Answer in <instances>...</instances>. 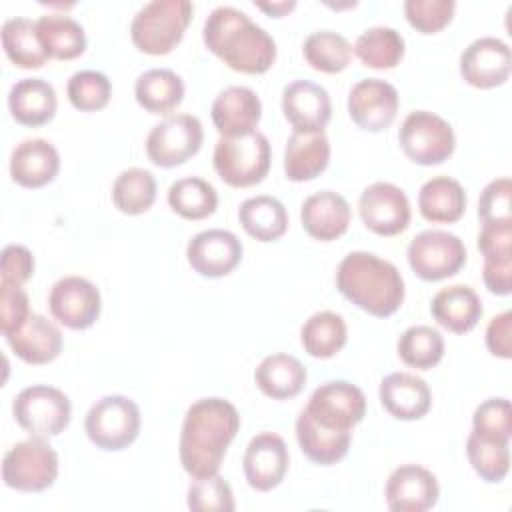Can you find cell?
Wrapping results in <instances>:
<instances>
[{"label": "cell", "mask_w": 512, "mask_h": 512, "mask_svg": "<svg viewBox=\"0 0 512 512\" xmlns=\"http://www.w3.org/2000/svg\"><path fill=\"white\" fill-rule=\"evenodd\" d=\"M282 112L294 132H324L332 116L330 94L310 80H292L282 90Z\"/></svg>", "instance_id": "obj_20"}, {"label": "cell", "mask_w": 512, "mask_h": 512, "mask_svg": "<svg viewBox=\"0 0 512 512\" xmlns=\"http://www.w3.org/2000/svg\"><path fill=\"white\" fill-rule=\"evenodd\" d=\"M168 204L178 216L186 220H202L216 212L218 192L208 180L186 176L170 184Z\"/></svg>", "instance_id": "obj_37"}, {"label": "cell", "mask_w": 512, "mask_h": 512, "mask_svg": "<svg viewBox=\"0 0 512 512\" xmlns=\"http://www.w3.org/2000/svg\"><path fill=\"white\" fill-rule=\"evenodd\" d=\"M238 220L248 236L258 242H274L288 228V212L284 204L268 194L246 198L238 208Z\"/></svg>", "instance_id": "obj_33"}, {"label": "cell", "mask_w": 512, "mask_h": 512, "mask_svg": "<svg viewBox=\"0 0 512 512\" xmlns=\"http://www.w3.org/2000/svg\"><path fill=\"white\" fill-rule=\"evenodd\" d=\"M486 348L492 356L512 358V312L504 310L486 326Z\"/></svg>", "instance_id": "obj_51"}, {"label": "cell", "mask_w": 512, "mask_h": 512, "mask_svg": "<svg viewBox=\"0 0 512 512\" xmlns=\"http://www.w3.org/2000/svg\"><path fill=\"white\" fill-rule=\"evenodd\" d=\"M398 112V90L380 78L356 82L348 94V114L352 122L368 132L386 130Z\"/></svg>", "instance_id": "obj_17"}, {"label": "cell", "mask_w": 512, "mask_h": 512, "mask_svg": "<svg viewBox=\"0 0 512 512\" xmlns=\"http://www.w3.org/2000/svg\"><path fill=\"white\" fill-rule=\"evenodd\" d=\"M336 288L360 310L386 318L404 302V280L400 270L364 250L346 254L336 268Z\"/></svg>", "instance_id": "obj_3"}, {"label": "cell", "mask_w": 512, "mask_h": 512, "mask_svg": "<svg viewBox=\"0 0 512 512\" xmlns=\"http://www.w3.org/2000/svg\"><path fill=\"white\" fill-rule=\"evenodd\" d=\"M358 212L368 230L378 236H396L410 224L406 192L392 182H374L358 198Z\"/></svg>", "instance_id": "obj_14"}, {"label": "cell", "mask_w": 512, "mask_h": 512, "mask_svg": "<svg viewBox=\"0 0 512 512\" xmlns=\"http://www.w3.org/2000/svg\"><path fill=\"white\" fill-rule=\"evenodd\" d=\"M0 270H2V280L4 282H12V284L22 286L24 282H28L32 278L34 256L22 244H8L2 250Z\"/></svg>", "instance_id": "obj_50"}, {"label": "cell", "mask_w": 512, "mask_h": 512, "mask_svg": "<svg viewBox=\"0 0 512 512\" xmlns=\"http://www.w3.org/2000/svg\"><path fill=\"white\" fill-rule=\"evenodd\" d=\"M4 338L12 352L26 364H48L62 352L60 328L52 320L34 312L18 330Z\"/></svg>", "instance_id": "obj_25"}, {"label": "cell", "mask_w": 512, "mask_h": 512, "mask_svg": "<svg viewBox=\"0 0 512 512\" xmlns=\"http://www.w3.org/2000/svg\"><path fill=\"white\" fill-rule=\"evenodd\" d=\"M32 314L30 310V300L26 290L20 284L4 282L0 280V330L4 336L12 334L18 330L28 316Z\"/></svg>", "instance_id": "obj_48"}, {"label": "cell", "mask_w": 512, "mask_h": 512, "mask_svg": "<svg viewBox=\"0 0 512 512\" xmlns=\"http://www.w3.org/2000/svg\"><path fill=\"white\" fill-rule=\"evenodd\" d=\"M136 102L150 114H170L184 98V80L170 68H152L134 84Z\"/></svg>", "instance_id": "obj_34"}, {"label": "cell", "mask_w": 512, "mask_h": 512, "mask_svg": "<svg viewBox=\"0 0 512 512\" xmlns=\"http://www.w3.org/2000/svg\"><path fill=\"white\" fill-rule=\"evenodd\" d=\"M512 70V52L496 36H482L470 42L460 54V74L474 88L502 86Z\"/></svg>", "instance_id": "obj_16"}, {"label": "cell", "mask_w": 512, "mask_h": 512, "mask_svg": "<svg viewBox=\"0 0 512 512\" xmlns=\"http://www.w3.org/2000/svg\"><path fill=\"white\" fill-rule=\"evenodd\" d=\"M256 8L264 10L266 14L274 16V18H280L284 14H288L290 10L296 8V2L294 0H280V2H254Z\"/></svg>", "instance_id": "obj_53"}, {"label": "cell", "mask_w": 512, "mask_h": 512, "mask_svg": "<svg viewBox=\"0 0 512 512\" xmlns=\"http://www.w3.org/2000/svg\"><path fill=\"white\" fill-rule=\"evenodd\" d=\"M60 170V154L56 146L44 138H26L14 146L10 154V176L24 188H40L56 178Z\"/></svg>", "instance_id": "obj_23"}, {"label": "cell", "mask_w": 512, "mask_h": 512, "mask_svg": "<svg viewBox=\"0 0 512 512\" xmlns=\"http://www.w3.org/2000/svg\"><path fill=\"white\" fill-rule=\"evenodd\" d=\"M308 378L304 364L284 352L266 356L254 370V382L260 392L272 400H288L300 394Z\"/></svg>", "instance_id": "obj_30"}, {"label": "cell", "mask_w": 512, "mask_h": 512, "mask_svg": "<svg viewBox=\"0 0 512 512\" xmlns=\"http://www.w3.org/2000/svg\"><path fill=\"white\" fill-rule=\"evenodd\" d=\"M478 216L482 222L512 220V180L508 176L484 186L478 198Z\"/></svg>", "instance_id": "obj_47"}, {"label": "cell", "mask_w": 512, "mask_h": 512, "mask_svg": "<svg viewBox=\"0 0 512 512\" xmlns=\"http://www.w3.org/2000/svg\"><path fill=\"white\" fill-rule=\"evenodd\" d=\"M406 258L418 278L436 282L462 270L466 264V246L452 232L424 230L410 240Z\"/></svg>", "instance_id": "obj_10"}, {"label": "cell", "mask_w": 512, "mask_h": 512, "mask_svg": "<svg viewBox=\"0 0 512 512\" xmlns=\"http://www.w3.org/2000/svg\"><path fill=\"white\" fill-rule=\"evenodd\" d=\"M12 414L20 428L30 436L52 438L64 432L70 424L72 404L62 390L46 384H34L16 394Z\"/></svg>", "instance_id": "obj_8"}, {"label": "cell", "mask_w": 512, "mask_h": 512, "mask_svg": "<svg viewBox=\"0 0 512 512\" xmlns=\"http://www.w3.org/2000/svg\"><path fill=\"white\" fill-rule=\"evenodd\" d=\"M288 462L290 454L282 436L274 432L256 434L248 442L242 458L248 486L258 492H268L276 488L288 472Z\"/></svg>", "instance_id": "obj_18"}, {"label": "cell", "mask_w": 512, "mask_h": 512, "mask_svg": "<svg viewBox=\"0 0 512 512\" xmlns=\"http://www.w3.org/2000/svg\"><path fill=\"white\" fill-rule=\"evenodd\" d=\"M84 430L96 448L108 452L124 450L138 438L140 408L128 396L108 394L90 406Z\"/></svg>", "instance_id": "obj_6"}, {"label": "cell", "mask_w": 512, "mask_h": 512, "mask_svg": "<svg viewBox=\"0 0 512 512\" xmlns=\"http://www.w3.org/2000/svg\"><path fill=\"white\" fill-rule=\"evenodd\" d=\"M202 122L192 114H174L158 122L146 138V156L154 166L174 168L190 160L202 146Z\"/></svg>", "instance_id": "obj_11"}, {"label": "cell", "mask_w": 512, "mask_h": 512, "mask_svg": "<svg viewBox=\"0 0 512 512\" xmlns=\"http://www.w3.org/2000/svg\"><path fill=\"white\" fill-rule=\"evenodd\" d=\"M404 38L390 26L366 28L354 42V52L368 68L386 70L400 64L404 56Z\"/></svg>", "instance_id": "obj_38"}, {"label": "cell", "mask_w": 512, "mask_h": 512, "mask_svg": "<svg viewBox=\"0 0 512 512\" xmlns=\"http://www.w3.org/2000/svg\"><path fill=\"white\" fill-rule=\"evenodd\" d=\"M384 496L392 512H426L436 506L440 486L428 468L402 464L388 476Z\"/></svg>", "instance_id": "obj_19"}, {"label": "cell", "mask_w": 512, "mask_h": 512, "mask_svg": "<svg viewBox=\"0 0 512 512\" xmlns=\"http://www.w3.org/2000/svg\"><path fill=\"white\" fill-rule=\"evenodd\" d=\"M482 280L492 294L508 296L512 292V256L484 258Z\"/></svg>", "instance_id": "obj_52"}, {"label": "cell", "mask_w": 512, "mask_h": 512, "mask_svg": "<svg viewBox=\"0 0 512 512\" xmlns=\"http://www.w3.org/2000/svg\"><path fill=\"white\" fill-rule=\"evenodd\" d=\"M186 502L194 512H232L236 508L232 488L218 472L194 478L188 486Z\"/></svg>", "instance_id": "obj_45"}, {"label": "cell", "mask_w": 512, "mask_h": 512, "mask_svg": "<svg viewBox=\"0 0 512 512\" xmlns=\"http://www.w3.org/2000/svg\"><path fill=\"white\" fill-rule=\"evenodd\" d=\"M472 432L496 444H510L512 438V408L508 398H488L476 406L472 414Z\"/></svg>", "instance_id": "obj_42"}, {"label": "cell", "mask_w": 512, "mask_h": 512, "mask_svg": "<svg viewBox=\"0 0 512 512\" xmlns=\"http://www.w3.org/2000/svg\"><path fill=\"white\" fill-rule=\"evenodd\" d=\"M240 430L236 406L224 398H200L184 414L178 454L192 478L218 472L230 442Z\"/></svg>", "instance_id": "obj_1"}, {"label": "cell", "mask_w": 512, "mask_h": 512, "mask_svg": "<svg viewBox=\"0 0 512 512\" xmlns=\"http://www.w3.org/2000/svg\"><path fill=\"white\" fill-rule=\"evenodd\" d=\"M242 242L230 230L212 228L194 234L186 246V260L204 278L228 276L242 260Z\"/></svg>", "instance_id": "obj_15"}, {"label": "cell", "mask_w": 512, "mask_h": 512, "mask_svg": "<svg viewBox=\"0 0 512 512\" xmlns=\"http://www.w3.org/2000/svg\"><path fill=\"white\" fill-rule=\"evenodd\" d=\"M330 162V142L324 132H292L284 148V174L292 182L320 176Z\"/></svg>", "instance_id": "obj_27"}, {"label": "cell", "mask_w": 512, "mask_h": 512, "mask_svg": "<svg viewBox=\"0 0 512 512\" xmlns=\"http://www.w3.org/2000/svg\"><path fill=\"white\" fill-rule=\"evenodd\" d=\"M430 312L442 328L454 334H464L482 318V302L476 290L468 284H452L436 292Z\"/></svg>", "instance_id": "obj_28"}, {"label": "cell", "mask_w": 512, "mask_h": 512, "mask_svg": "<svg viewBox=\"0 0 512 512\" xmlns=\"http://www.w3.org/2000/svg\"><path fill=\"white\" fill-rule=\"evenodd\" d=\"M56 90L44 78H22L8 92L10 116L22 126L48 124L56 114Z\"/></svg>", "instance_id": "obj_26"}, {"label": "cell", "mask_w": 512, "mask_h": 512, "mask_svg": "<svg viewBox=\"0 0 512 512\" xmlns=\"http://www.w3.org/2000/svg\"><path fill=\"white\" fill-rule=\"evenodd\" d=\"M70 104L80 112L102 110L112 94V84L106 74L98 70H80L70 76L66 84Z\"/></svg>", "instance_id": "obj_44"}, {"label": "cell", "mask_w": 512, "mask_h": 512, "mask_svg": "<svg viewBox=\"0 0 512 512\" xmlns=\"http://www.w3.org/2000/svg\"><path fill=\"white\" fill-rule=\"evenodd\" d=\"M0 36H2V48L14 66L24 70H36L46 64L48 54L44 52L38 40L36 22L22 16L8 18L2 24Z\"/></svg>", "instance_id": "obj_35"}, {"label": "cell", "mask_w": 512, "mask_h": 512, "mask_svg": "<svg viewBox=\"0 0 512 512\" xmlns=\"http://www.w3.org/2000/svg\"><path fill=\"white\" fill-rule=\"evenodd\" d=\"M348 338L346 322L332 310L314 312L300 328V342L304 350L314 358L336 356Z\"/></svg>", "instance_id": "obj_36"}, {"label": "cell", "mask_w": 512, "mask_h": 512, "mask_svg": "<svg viewBox=\"0 0 512 512\" xmlns=\"http://www.w3.org/2000/svg\"><path fill=\"white\" fill-rule=\"evenodd\" d=\"M478 250L484 258L512 256V220L482 222L478 234Z\"/></svg>", "instance_id": "obj_49"}, {"label": "cell", "mask_w": 512, "mask_h": 512, "mask_svg": "<svg viewBox=\"0 0 512 512\" xmlns=\"http://www.w3.org/2000/svg\"><path fill=\"white\" fill-rule=\"evenodd\" d=\"M456 10L454 0H406L404 14L412 28L422 34H434L450 24Z\"/></svg>", "instance_id": "obj_46"}, {"label": "cell", "mask_w": 512, "mask_h": 512, "mask_svg": "<svg viewBox=\"0 0 512 512\" xmlns=\"http://www.w3.org/2000/svg\"><path fill=\"white\" fill-rule=\"evenodd\" d=\"M398 142L404 154L422 166L442 164L456 148L452 126L428 110H414L404 118L398 130Z\"/></svg>", "instance_id": "obj_9"}, {"label": "cell", "mask_w": 512, "mask_h": 512, "mask_svg": "<svg viewBox=\"0 0 512 512\" xmlns=\"http://www.w3.org/2000/svg\"><path fill=\"white\" fill-rule=\"evenodd\" d=\"M306 62L324 74H336L342 72L352 58V46L350 42L332 30H318L312 32L302 46Z\"/></svg>", "instance_id": "obj_41"}, {"label": "cell", "mask_w": 512, "mask_h": 512, "mask_svg": "<svg viewBox=\"0 0 512 512\" xmlns=\"http://www.w3.org/2000/svg\"><path fill=\"white\" fill-rule=\"evenodd\" d=\"M384 410L396 420H420L432 406V392L416 374L392 372L382 378L378 388Z\"/></svg>", "instance_id": "obj_22"}, {"label": "cell", "mask_w": 512, "mask_h": 512, "mask_svg": "<svg viewBox=\"0 0 512 512\" xmlns=\"http://www.w3.org/2000/svg\"><path fill=\"white\" fill-rule=\"evenodd\" d=\"M210 114L220 136H242L256 130L262 102L248 86H228L214 98Z\"/></svg>", "instance_id": "obj_21"}, {"label": "cell", "mask_w": 512, "mask_h": 512, "mask_svg": "<svg viewBox=\"0 0 512 512\" xmlns=\"http://www.w3.org/2000/svg\"><path fill=\"white\" fill-rule=\"evenodd\" d=\"M296 440L310 462L332 466L348 454L352 432L324 428L306 410H302L296 418Z\"/></svg>", "instance_id": "obj_29"}, {"label": "cell", "mask_w": 512, "mask_h": 512, "mask_svg": "<svg viewBox=\"0 0 512 512\" xmlns=\"http://www.w3.org/2000/svg\"><path fill=\"white\" fill-rule=\"evenodd\" d=\"M194 6L188 0H152L132 18L130 36L134 46L152 56L168 54L180 44Z\"/></svg>", "instance_id": "obj_4"}, {"label": "cell", "mask_w": 512, "mask_h": 512, "mask_svg": "<svg viewBox=\"0 0 512 512\" xmlns=\"http://www.w3.org/2000/svg\"><path fill=\"white\" fill-rule=\"evenodd\" d=\"M466 454L474 472L488 484H498L510 470V448L508 444L486 442L474 432L468 434Z\"/></svg>", "instance_id": "obj_43"}, {"label": "cell", "mask_w": 512, "mask_h": 512, "mask_svg": "<svg viewBox=\"0 0 512 512\" xmlns=\"http://www.w3.org/2000/svg\"><path fill=\"white\" fill-rule=\"evenodd\" d=\"M400 360L416 370L434 368L444 356V338L432 326H410L406 328L396 344Z\"/></svg>", "instance_id": "obj_40"}, {"label": "cell", "mask_w": 512, "mask_h": 512, "mask_svg": "<svg viewBox=\"0 0 512 512\" xmlns=\"http://www.w3.org/2000/svg\"><path fill=\"white\" fill-rule=\"evenodd\" d=\"M156 200V180L150 170L144 168H126L122 170L112 184V202L114 206L128 214H144Z\"/></svg>", "instance_id": "obj_39"}, {"label": "cell", "mask_w": 512, "mask_h": 512, "mask_svg": "<svg viewBox=\"0 0 512 512\" xmlns=\"http://www.w3.org/2000/svg\"><path fill=\"white\" fill-rule=\"evenodd\" d=\"M36 32L48 58L72 60L86 50L84 28L68 14L50 12L40 16L36 20Z\"/></svg>", "instance_id": "obj_32"}, {"label": "cell", "mask_w": 512, "mask_h": 512, "mask_svg": "<svg viewBox=\"0 0 512 512\" xmlns=\"http://www.w3.org/2000/svg\"><path fill=\"white\" fill-rule=\"evenodd\" d=\"M58 478V454L46 438L16 442L2 460V480L18 492H42Z\"/></svg>", "instance_id": "obj_7"}, {"label": "cell", "mask_w": 512, "mask_h": 512, "mask_svg": "<svg viewBox=\"0 0 512 512\" xmlns=\"http://www.w3.org/2000/svg\"><path fill=\"white\" fill-rule=\"evenodd\" d=\"M466 192L462 184L450 176H434L426 180L418 192V210L422 218L436 224H450L464 216Z\"/></svg>", "instance_id": "obj_31"}, {"label": "cell", "mask_w": 512, "mask_h": 512, "mask_svg": "<svg viewBox=\"0 0 512 512\" xmlns=\"http://www.w3.org/2000/svg\"><path fill=\"white\" fill-rule=\"evenodd\" d=\"M202 40L228 68L242 74H264L276 60L274 38L234 6H216L206 16Z\"/></svg>", "instance_id": "obj_2"}, {"label": "cell", "mask_w": 512, "mask_h": 512, "mask_svg": "<svg viewBox=\"0 0 512 512\" xmlns=\"http://www.w3.org/2000/svg\"><path fill=\"white\" fill-rule=\"evenodd\" d=\"M48 308L54 320L70 330L90 328L102 310V296L96 284L82 276H64L54 282L48 294Z\"/></svg>", "instance_id": "obj_13"}, {"label": "cell", "mask_w": 512, "mask_h": 512, "mask_svg": "<svg viewBox=\"0 0 512 512\" xmlns=\"http://www.w3.org/2000/svg\"><path fill=\"white\" fill-rule=\"evenodd\" d=\"M302 228L308 236L330 242L340 238L350 226V206L346 198L332 190L310 194L300 208Z\"/></svg>", "instance_id": "obj_24"}, {"label": "cell", "mask_w": 512, "mask_h": 512, "mask_svg": "<svg viewBox=\"0 0 512 512\" xmlns=\"http://www.w3.org/2000/svg\"><path fill=\"white\" fill-rule=\"evenodd\" d=\"M304 410L324 428L352 432L366 414V396L352 382L330 380L310 394Z\"/></svg>", "instance_id": "obj_12"}, {"label": "cell", "mask_w": 512, "mask_h": 512, "mask_svg": "<svg viewBox=\"0 0 512 512\" xmlns=\"http://www.w3.org/2000/svg\"><path fill=\"white\" fill-rule=\"evenodd\" d=\"M214 170L234 188H248L260 184L272 162V148L268 138L254 130L242 136H220L214 146Z\"/></svg>", "instance_id": "obj_5"}]
</instances>
